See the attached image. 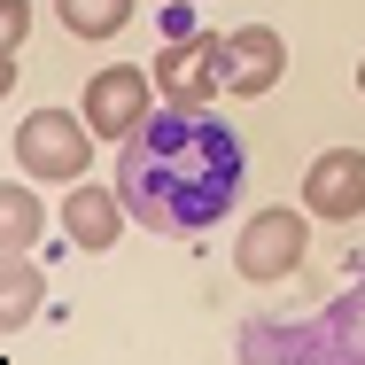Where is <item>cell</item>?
<instances>
[{"instance_id": "6da1fadb", "label": "cell", "mask_w": 365, "mask_h": 365, "mask_svg": "<svg viewBox=\"0 0 365 365\" xmlns=\"http://www.w3.org/2000/svg\"><path fill=\"white\" fill-rule=\"evenodd\" d=\"M241 179H249L241 133L210 109L163 101L133 140H117V195H125L133 225L171 233V241L218 225L241 202Z\"/></svg>"}, {"instance_id": "7a4b0ae2", "label": "cell", "mask_w": 365, "mask_h": 365, "mask_svg": "<svg viewBox=\"0 0 365 365\" xmlns=\"http://www.w3.org/2000/svg\"><path fill=\"white\" fill-rule=\"evenodd\" d=\"M241 358L249 365H264V358H311V365L365 358V272L350 295H334L311 319H241Z\"/></svg>"}, {"instance_id": "3957f363", "label": "cell", "mask_w": 365, "mask_h": 365, "mask_svg": "<svg viewBox=\"0 0 365 365\" xmlns=\"http://www.w3.org/2000/svg\"><path fill=\"white\" fill-rule=\"evenodd\" d=\"M93 125L71 117V109H31L16 133H8V155H16V171L24 179H86V163H93Z\"/></svg>"}, {"instance_id": "277c9868", "label": "cell", "mask_w": 365, "mask_h": 365, "mask_svg": "<svg viewBox=\"0 0 365 365\" xmlns=\"http://www.w3.org/2000/svg\"><path fill=\"white\" fill-rule=\"evenodd\" d=\"M303 249H311V210H257V218H241L233 233V272L241 280H257V288H272V280H288L303 272Z\"/></svg>"}, {"instance_id": "5b68a950", "label": "cell", "mask_w": 365, "mask_h": 365, "mask_svg": "<svg viewBox=\"0 0 365 365\" xmlns=\"http://www.w3.org/2000/svg\"><path fill=\"white\" fill-rule=\"evenodd\" d=\"M148 117H155V71L109 63V71L86 78V125H93L101 140H133Z\"/></svg>"}, {"instance_id": "8992f818", "label": "cell", "mask_w": 365, "mask_h": 365, "mask_svg": "<svg viewBox=\"0 0 365 365\" xmlns=\"http://www.w3.org/2000/svg\"><path fill=\"white\" fill-rule=\"evenodd\" d=\"M155 93L179 101V109H210L225 93V39L218 31H195V39H171L155 55Z\"/></svg>"}, {"instance_id": "52a82bcc", "label": "cell", "mask_w": 365, "mask_h": 365, "mask_svg": "<svg viewBox=\"0 0 365 365\" xmlns=\"http://www.w3.org/2000/svg\"><path fill=\"white\" fill-rule=\"evenodd\" d=\"M303 210L327 218V225L365 218V148H327V155H311V171H303Z\"/></svg>"}, {"instance_id": "ba28073f", "label": "cell", "mask_w": 365, "mask_h": 365, "mask_svg": "<svg viewBox=\"0 0 365 365\" xmlns=\"http://www.w3.org/2000/svg\"><path fill=\"white\" fill-rule=\"evenodd\" d=\"M280 78H288V39H280L272 24H241V31H225V93H233V101L272 93Z\"/></svg>"}, {"instance_id": "9c48e42d", "label": "cell", "mask_w": 365, "mask_h": 365, "mask_svg": "<svg viewBox=\"0 0 365 365\" xmlns=\"http://www.w3.org/2000/svg\"><path fill=\"white\" fill-rule=\"evenodd\" d=\"M125 195L117 187H78L71 179V195H63V233H71L78 249H117V233H125Z\"/></svg>"}, {"instance_id": "30bf717a", "label": "cell", "mask_w": 365, "mask_h": 365, "mask_svg": "<svg viewBox=\"0 0 365 365\" xmlns=\"http://www.w3.org/2000/svg\"><path fill=\"white\" fill-rule=\"evenodd\" d=\"M55 16L71 39H117L133 24V0H55Z\"/></svg>"}, {"instance_id": "8fae6325", "label": "cell", "mask_w": 365, "mask_h": 365, "mask_svg": "<svg viewBox=\"0 0 365 365\" xmlns=\"http://www.w3.org/2000/svg\"><path fill=\"white\" fill-rule=\"evenodd\" d=\"M31 187H39V179H16V187L0 195V233H8V249H31L39 225H47V202H39Z\"/></svg>"}, {"instance_id": "7c38bea8", "label": "cell", "mask_w": 365, "mask_h": 365, "mask_svg": "<svg viewBox=\"0 0 365 365\" xmlns=\"http://www.w3.org/2000/svg\"><path fill=\"white\" fill-rule=\"evenodd\" d=\"M31 311H39V264H31V249H8V295H0V319L24 327Z\"/></svg>"}, {"instance_id": "4fadbf2b", "label": "cell", "mask_w": 365, "mask_h": 365, "mask_svg": "<svg viewBox=\"0 0 365 365\" xmlns=\"http://www.w3.org/2000/svg\"><path fill=\"white\" fill-rule=\"evenodd\" d=\"M155 31H163V47H171V39H195V31H202L195 0H163V8H155Z\"/></svg>"}, {"instance_id": "5bb4252c", "label": "cell", "mask_w": 365, "mask_h": 365, "mask_svg": "<svg viewBox=\"0 0 365 365\" xmlns=\"http://www.w3.org/2000/svg\"><path fill=\"white\" fill-rule=\"evenodd\" d=\"M0 47H8V71H16V55H24V24H31V0H0Z\"/></svg>"}, {"instance_id": "9a60e30c", "label": "cell", "mask_w": 365, "mask_h": 365, "mask_svg": "<svg viewBox=\"0 0 365 365\" xmlns=\"http://www.w3.org/2000/svg\"><path fill=\"white\" fill-rule=\"evenodd\" d=\"M358 93H365V63H358Z\"/></svg>"}]
</instances>
